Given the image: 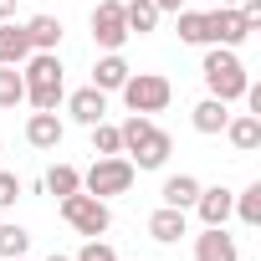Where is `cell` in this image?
<instances>
[{
	"label": "cell",
	"instance_id": "obj_33",
	"mask_svg": "<svg viewBox=\"0 0 261 261\" xmlns=\"http://www.w3.org/2000/svg\"><path fill=\"white\" fill-rule=\"evenodd\" d=\"M16 261H26V256H16Z\"/></svg>",
	"mask_w": 261,
	"mask_h": 261
},
{
	"label": "cell",
	"instance_id": "obj_20",
	"mask_svg": "<svg viewBox=\"0 0 261 261\" xmlns=\"http://www.w3.org/2000/svg\"><path fill=\"white\" fill-rule=\"evenodd\" d=\"M159 195H164V205H174V210H190V205H195V195H200V179H195V174H169Z\"/></svg>",
	"mask_w": 261,
	"mask_h": 261
},
{
	"label": "cell",
	"instance_id": "obj_26",
	"mask_svg": "<svg viewBox=\"0 0 261 261\" xmlns=\"http://www.w3.org/2000/svg\"><path fill=\"white\" fill-rule=\"evenodd\" d=\"M92 154H123V139H118V128L113 123H92Z\"/></svg>",
	"mask_w": 261,
	"mask_h": 261
},
{
	"label": "cell",
	"instance_id": "obj_25",
	"mask_svg": "<svg viewBox=\"0 0 261 261\" xmlns=\"http://www.w3.org/2000/svg\"><path fill=\"white\" fill-rule=\"evenodd\" d=\"M236 215H241L246 225H261V179H256V185H246V190L236 195Z\"/></svg>",
	"mask_w": 261,
	"mask_h": 261
},
{
	"label": "cell",
	"instance_id": "obj_30",
	"mask_svg": "<svg viewBox=\"0 0 261 261\" xmlns=\"http://www.w3.org/2000/svg\"><path fill=\"white\" fill-rule=\"evenodd\" d=\"M16 16V0H0V21H11Z\"/></svg>",
	"mask_w": 261,
	"mask_h": 261
},
{
	"label": "cell",
	"instance_id": "obj_13",
	"mask_svg": "<svg viewBox=\"0 0 261 261\" xmlns=\"http://www.w3.org/2000/svg\"><path fill=\"white\" fill-rule=\"evenodd\" d=\"M26 144L31 149H57L62 144V118L57 113H31L26 118Z\"/></svg>",
	"mask_w": 261,
	"mask_h": 261
},
{
	"label": "cell",
	"instance_id": "obj_21",
	"mask_svg": "<svg viewBox=\"0 0 261 261\" xmlns=\"http://www.w3.org/2000/svg\"><path fill=\"white\" fill-rule=\"evenodd\" d=\"M26 246H31V230H26V225H16V220L0 225V256H6V261L26 256Z\"/></svg>",
	"mask_w": 261,
	"mask_h": 261
},
{
	"label": "cell",
	"instance_id": "obj_32",
	"mask_svg": "<svg viewBox=\"0 0 261 261\" xmlns=\"http://www.w3.org/2000/svg\"><path fill=\"white\" fill-rule=\"evenodd\" d=\"M220 6H241V0H220Z\"/></svg>",
	"mask_w": 261,
	"mask_h": 261
},
{
	"label": "cell",
	"instance_id": "obj_17",
	"mask_svg": "<svg viewBox=\"0 0 261 261\" xmlns=\"http://www.w3.org/2000/svg\"><path fill=\"white\" fill-rule=\"evenodd\" d=\"M149 236H154V241H164V246H169V241H179V236H185V210L159 205V210L149 215Z\"/></svg>",
	"mask_w": 261,
	"mask_h": 261
},
{
	"label": "cell",
	"instance_id": "obj_12",
	"mask_svg": "<svg viewBox=\"0 0 261 261\" xmlns=\"http://www.w3.org/2000/svg\"><path fill=\"white\" fill-rule=\"evenodd\" d=\"M31 57V36L16 21H0V67H21Z\"/></svg>",
	"mask_w": 261,
	"mask_h": 261
},
{
	"label": "cell",
	"instance_id": "obj_11",
	"mask_svg": "<svg viewBox=\"0 0 261 261\" xmlns=\"http://www.w3.org/2000/svg\"><path fill=\"white\" fill-rule=\"evenodd\" d=\"M195 261H236V241L225 236V225H205V236H195Z\"/></svg>",
	"mask_w": 261,
	"mask_h": 261
},
{
	"label": "cell",
	"instance_id": "obj_15",
	"mask_svg": "<svg viewBox=\"0 0 261 261\" xmlns=\"http://www.w3.org/2000/svg\"><path fill=\"white\" fill-rule=\"evenodd\" d=\"M225 134H230V144H236L241 154H256V149H261V118H256V113H241V118L225 123Z\"/></svg>",
	"mask_w": 261,
	"mask_h": 261
},
{
	"label": "cell",
	"instance_id": "obj_2",
	"mask_svg": "<svg viewBox=\"0 0 261 261\" xmlns=\"http://www.w3.org/2000/svg\"><path fill=\"white\" fill-rule=\"evenodd\" d=\"M21 67H26V72H21L26 102H31L36 113H57V102H62V92H67V82H62V57H57V51H31Z\"/></svg>",
	"mask_w": 261,
	"mask_h": 261
},
{
	"label": "cell",
	"instance_id": "obj_1",
	"mask_svg": "<svg viewBox=\"0 0 261 261\" xmlns=\"http://www.w3.org/2000/svg\"><path fill=\"white\" fill-rule=\"evenodd\" d=\"M118 139H123L128 154H134V159H128L134 169H164L169 154H174V139L164 134V128H159L149 113H128V123L118 128Z\"/></svg>",
	"mask_w": 261,
	"mask_h": 261
},
{
	"label": "cell",
	"instance_id": "obj_29",
	"mask_svg": "<svg viewBox=\"0 0 261 261\" xmlns=\"http://www.w3.org/2000/svg\"><path fill=\"white\" fill-rule=\"evenodd\" d=\"M236 11H241V21H246V31H256V26H261V0H241Z\"/></svg>",
	"mask_w": 261,
	"mask_h": 261
},
{
	"label": "cell",
	"instance_id": "obj_9",
	"mask_svg": "<svg viewBox=\"0 0 261 261\" xmlns=\"http://www.w3.org/2000/svg\"><path fill=\"white\" fill-rule=\"evenodd\" d=\"M195 210H200V220L205 225H225L230 220V210H236V195L225 190V185H200V195H195Z\"/></svg>",
	"mask_w": 261,
	"mask_h": 261
},
{
	"label": "cell",
	"instance_id": "obj_22",
	"mask_svg": "<svg viewBox=\"0 0 261 261\" xmlns=\"http://www.w3.org/2000/svg\"><path fill=\"white\" fill-rule=\"evenodd\" d=\"M46 190L62 200V195H72V190H82V169H72V164H51L46 169Z\"/></svg>",
	"mask_w": 261,
	"mask_h": 261
},
{
	"label": "cell",
	"instance_id": "obj_24",
	"mask_svg": "<svg viewBox=\"0 0 261 261\" xmlns=\"http://www.w3.org/2000/svg\"><path fill=\"white\" fill-rule=\"evenodd\" d=\"M179 41H190V46H205V41H210L205 11H179Z\"/></svg>",
	"mask_w": 261,
	"mask_h": 261
},
{
	"label": "cell",
	"instance_id": "obj_16",
	"mask_svg": "<svg viewBox=\"0 0 261 261\" xmlns=\"http://www.w3.org/2000/svg\"><path fill=\"white\" fill-rule=\"evenodd\" d=\"M26 36H31V51H57L62 46V21L57 16H31Z\"/></svg>",
	"mask_w": 261,
	"mask_h": 261
},
{
	"label": "cell",
	"instance_id": "obj_3",
	"mask_svg": "<svg viewBox=\"0 0 261 261\" xmlns=\"http://www.w3.org/2000/svg\"><path fill=\"white\" fill-rule=\"evenodd\" d=\"M200 77H205L210 97H220V102H236V97H246V87H251V77H246V67H241V57H236L230 46H210L205 62H200Z\"/></svg>",
	"mask_w": 261,
	"mask_h": 261
},
{
	"label": "cell",
	"instance_id": "obj_31",
	"mask_svg": "<svg viewBox=\"0 0 261 261\" xmlns=\"http://www.w3.org/2000/svg\"><path fill=\"white\" fill-rule=\"evenodd\" d=\"M46 261H72V256H57V251H51V256H46Z\"/></svg>",
	"mask_w": 261,
	"mask_h": 261
},
{
	"label": "cell",
	"instance_id": "obj_19",
	"mask_svg": "<svg viewBox=\"0 0 261 261\" xmlns=\"http://www.w3.org/2000/svg\"><path fill=\"white\" fill-rule=\"evenodd\" d=\"M123 21H128V36H149L159 26V6H154V0H128Z\"/></svg>",
	"mask_w": 261,
	"mask_h": 261
},
{
	"label": "cell",
	"instance_id": "obj_18",
	"mask_svg": "<svg viewBox=\"0 0 261 261\" xmlns=\"http://www.w3.org/2000/svg\"><path fill=\"white\" fill-rule=\"evenodd\" d=\"M225 108H230V102H220V97L195 102V134H225V123H230Z\"/></svg>",
	"mask_w": 261,
	"mask_h": 261
},
{
	"label": "cell",
	"instance_id": "obj_10",
	"mask_svg": "<svg viewBox=\"0 0 261 261\" xmlns=\"http://www.w3.org/2000/svg\"><path fill=\"white\" fill-rule=\"evenodd\" d=\"M67 113H72L82 128H92V123H102V113H108V92H97V87H77V92L67 97Z\"/></svg>",
	"mask_w": 261,
	"mask_h": 261
},
{
	"label": "cell",
	"instance_id": "obj_6",
	"mask_svg": "<svg viewBox=\"0 0 261 261\" xmlns=\"http://www.w3.org/2000/svg\"><path fill=\"white\" fill-rule=\"evenodd\" d=\"M134 164H128V159H118V154H102L87 174H82V190L87 195H97V200H108V195H128V190H134Z\"/></svg>",
	"mask_w": 261,
	"mask_h": 261
},
{
	"label": "cell",
	"instance_id": "obj_4",
	"mask_svg": "<svg viewBox=\"0 0 261 261\" xmlns=\"http://www.w3.org/2000/svg\"><path fill=\"white\" fill-rule=\"evenodd\" d=\"M62 220L77 230V236H102L108 225H113V215H108V200H97V195H87V190H72V195H62Z\"/></svg>",
	"mask_w": 261,
	"mask_h": 261
},
{
	"label": "cell",
	"instance_id": "obj_7",
	"mask_svg": "<svg viewBox=\"0 0 261 261\" xmlns=\"http://www.w3.org/2000/svg\"><path fill=\"white\" fill-rule=\"evenodd\" d=\"M92 41L102 51H118L128 41V21H123V0H97L92 11Z\"/></svg>",
	"mask_w": 261,
	"mask_h": 261
},
{
	"label": "cell",
	"instance_id": "obj_28",
	"mask_svg": "<svg viewBox=\"0 0 261 261\" xmlns=\"http://www.w3.org/2000/svg\"><path fill=\"white\" fill-rule=\"evenodd\" d=\"M16 200H21V179H16L11 169H0V210H11Z\"/></svg>",
	"mask_w": 261,
	"mask_h": 261
},
{
	"label": "cell",
	"instance_id": "obj_27",
	"mask_svg": "<svg viewBox=\"0 0 261 261\" xmlns=\"http://www.w3.org/2000/svg\"><path fill=\"white\" fill-rule=\"evenodd\" d=\"M72 261H118V251H113L108 241H97V236H92V241H87V246H82Z\"/></svg>",
	"mask_w": 261,
	"mask_h": 261
},
{
	"label": "cell",
	"instance_id": "obj_23",
	"mask_svg": "<svg viewBox=\"0 0 261 261\" xmlns=\"http://www.w3.org/2000/svg\"><path fill=\"white\" fill-rule=\"evenodd\" d=\"M16 102H26L21 67H0V108H16Z\"/></svg>",
	"mask_w": 261,
	"mask_h": 261
},
{
	"label": "cell",
	"instance_id": "obj_14",
	"mask_svg": "<svg viewBox=\"0 0 261 261\" xmlns=\"http://www.w3.org/2000/svg\"><path fill=\"white\" fill-rule=\"evenodd\" d=\"M123 82H128V62H123L118 51H102L97 67H92V87H97V92H118Z\"/></svg>",
	"mask_w": 261,
	"mask_h": 261
},
{
	"label": "cell",
	"instance_id": "obj_8",
	"mask_svg": "<svg viewBox=\"0 0 261 261\" xmlns=\"http://www.w3.org/2000/svg\"><path fill=\"white\" fill-rule=\"evenodd\" d=\"M205 31H210V41H215V46H230V51H236V46H241V41L251 36L236 6H220V11H205Z\"/></svg>",
	"mask_w": 261,
	"mask_h": 261
},
{
	"label": "cell",
	"instance_id": "obj_5",
	"mask_svg": "<svg viewBox=\"0 0 261 261\" xmlns=\"http://www.w3.org/2000/svg\"><path fill=\"white\" fill-rule=\"evenodd\" d=\"M118 92H123L128 113H164L169 97H174L169 77H159V72H128V82H123Z\"/></svg>",
	"mask_w": 261,
	"mask_h": 261
}]
</instances>
